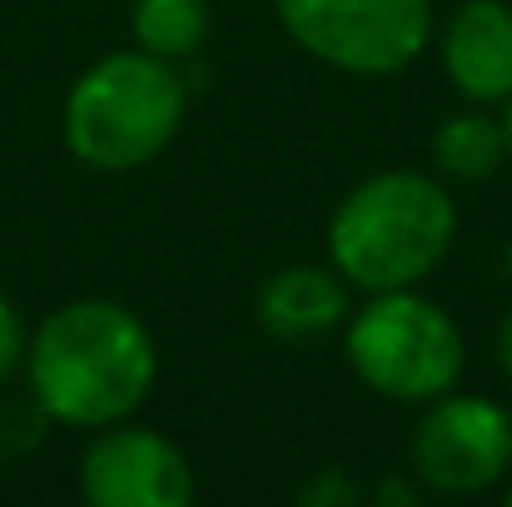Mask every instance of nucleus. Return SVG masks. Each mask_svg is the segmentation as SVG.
I'll list each match as a JSON object with an SVG mask.
<instances>
[{
	"label": "nucleus",
	"instance_id": "3",
	"mask_svg": "<svg viewBox=\"0 0 512 507\" xmlns=\"http://www.w3.org/2000/svg\"><path fill=\"white\" fill-rule=\"evenodd\" d=\"M189 90L170 60L150 50H115L95 60L65 95V145L80 165L120 174L170 150L184 125Z\"/></svg>",
	"mask_w": 512,
	"mask_h": 507
},
{
	"label": "nucleus",
	"instance_id": "4",
	"mask_svg": "<svg viewBox=\"0 0 512 507\" xmlns=\"http://www.w3.org/2000/svg\"><path fill=\"white\" fill-rule=\"evenodd\" d=\"M353 373L393 403H433L458 388L468 368V343L453 314L413 289H383L348 319Z\"/></svg>",
	"mask_w": 512,
	"mask_h": 507
},
{
	"label": "nucleus",
	"instance_id": "5",
	"mask_svg": "<svg viewBox=\"0 0 512 507\" xmlns=\"http://www.w3.org/2000/svg\"><path fill=\"white\" fill-rule=\"evenodd\" d=\"M294 45L348 75L408 70L433 30V0H274Z\"/></svg>",
	"mask_w": 512,
	"mask_h": 507
},
{
	"label": "nucleus",
	"instance_id": "7",
	"mask_svg": "<svg viewBox=\"0 0 512 507\" xmlns=\"http://www.w3.org/2000/svg\"><path fill=\"white\" fill-rule=\"evenodd\" d=\"M80 493L90 507H184L194 473L165 433L110 423L80 458Z\"/></svg>",
	"mask_w": 512,
	"mask_h": 507
},
{
	"label": "nucleus",
	"instance_id": "10",
	"mask_svg": "<svg viewBox=\"0 0 512 507\" xmlns=\"http://www.w3.org/2000/svg\"><path fill=\"white\" fill-rule=\"evenodd\" d=\"M433 160H438L443 174H453L463 184H478V179L498 174V165L508 160V130H503V120H493L483 110H458L438 125Z\"/></svg>",
	"mask_w": 512,
	"mask_h": 507
},
{
	"label": "nucleus",
	"instance_id": "11",
	"mask_svg": "<svg viewBox=\"0 0 512 507\" xmlns=\"http://www.w3.org/2000/svg\"><path fill=\"white\" fill-rule=\"evenodd\" d=\"M130 30H135L140 50H150L160 60H184L209 35V5L204 0H135Z\"/></svg>",
	"mask_w": 512,
	"mask_h": 507
},
{
	"label": "nucleus",
	"instance_id": "16",
	"mask_svg": "<svg viewBox=\"0 0 512 507\" xmlns=\"http://www.w3.org/2000/svg\"><path fill=\"white\" fill-rule=\"evenodd\" d=\"M508 503H512V488H508Z\"/></svg>",
	"mask_w": 512,
	"mask_h": 507
},
{
	"label": "nucleus",
	"instance_id": "1",
	"mask_svg": "<svg viewBox=\"0 0 512 507\" xmlns=\"http://www.w3.org/2000/svg\"><path fill=\"white\" fill-rule=\"evenodd\" d=\"M160 353L145 319L115 299H75L45 314L25 348L30 398L50 423H125L155 388Z\"/></svg>",
	"mask_w": 512,
	"mask_h": 507
},
{
	"label": "nucleus",
	"instance_id": "2",
	"mask_svg": "<svg viewBox=\"0 0 512 507\" xmlns=\"http://www.w3.org/2000/svg\"><path fill=\"white\" fill-rule=\"evenodd\" d=\"M458 234L453 194L418 169L368 174L329 219V259L353 289H413L428 279Z\"/></svg>",
	"mask_w": 512,
	"mask_h": 507
},
{
	"label": "nucleus",
	"instance_id": "14",
	"mask_svg": "<svg viewBox=\"0 0 512 507\" xmlns=\"http://www.w3.org/2000/svg\"><path fill=\"white\" fill-rule=\"evenodd\" d=\"M498 363L512 373V314L503 319V334H498Z\"/></svg>",
	"mask_w": 512,
	"mask_h": 507
},
{
	"label": "nucleus",
	"instance_id": "13",
	"mask_svg": "<svg viewBox=\"0 0 512 507\" xmlns=\"http://www.w3.org/2000/svg\"><path fill=\"white\" fill-rule=\"evenodd\" d=\"M25 348H30L25 319H20V309L0 294V383H5L15 368H25Z\"/></svg>",
	"mask_w": 512,
	"mask_h": 507
},
{
	"label": "nucleus",
	"instance_id": "15",
	"mask_svg": "<svg viewBox=\"0 0 512 507\" xmlns=\"http://www.w3.org/2000/svg\"><path fill=\"white\" fill-rule=\"evenodd\" d=\"M503 105H508V115H503V130H508V155H512V95L503 100Z\"/></svg>",
	"mask_w": 512,
	"mask_h": 507
},
{
	"label": "nucleus",
	"instance_id": "6",
	"mask_svg": "<svg viewBox=\"0 0 512 507\" xmlns=\"http://www.w3.org/2000/svg\"><path fill=\"white\" fill-rule=\"evenodd\" d=\"M413 473L433 493H483L493 488L512 463V418L493 398L443 393L413 428Z\"/></svg>",
	"mask_w": 512,
	"mask_h": 507
},
{
	"label": "nucleus",
	"instance_id": "9",
	"mask_svg": "<svg viewBox=\"0 0 512 507\" xmlns=\"http://www.w3.org/2000/svg\"><path fill=\"white\" fill-rule=\"evenodd\" d=\"M254 314L274 338H319L348 319V279L324 264H289L264 279Z\"/></svg>",
	"mask_w": 512,
	"mask_h": 507
},
{
	"label": "nucleus",
	"instance_id": "12",
	"mask_svg": "<svg viewBox=\"0 0 512 507\" xmlns=\"http://www.w3.org/2000/svg\"><path fill=\"white\" fill-rule=\"evenodd\" d=\"M40 423H50V418H45V408L35 398L30 403H0V453L35 448L40 443Z\"/></svg>",
	"mask_w": 512,
	"mask_h": 507
},
{
	"label": "nucleus",
	"instance_id": "8",
	"mask_svg": "<svg viewBox=\"0 0 512 507\" xmlns=\"http://www.w3.org/2000/svg\"><path fill=\"white\" fill-rule=\"evenodd\" d=\"M443 70L473 105H503L512 95V5L468 0L443 30Z\"/></svg>",
	"mask_w": 512,
	"mask_h": 507
}]
</instances>
